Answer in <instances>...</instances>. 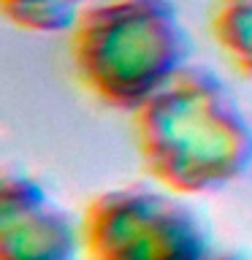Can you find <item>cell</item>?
<instances>
[{
	"mask_svg": "<svg viewBox=\"0 0 252 260\" xmlns=\"http://www.w3.org/2000/svg\"><path fill=\"white\" fill-rule=\"evenodd\" d=\"M0 260H84L81 225L24 174L0 184Z\"/></svg>",
	"mask_w": 252,
	"mask_h": 260,
	"instance_id": "277c9868",
	"label": "cell"
},
{
	"mask_svg": "<svg viewBox=\"0 0 252 260\" xmlns=\"http://www.w3.org/2000/svg\"><path fill=\"white\" fill-rule=\"evenodd\" d=\"M146 174L176 195L223 190L252 166V125L231 89L190 62L133 111Z\"/></svg>",
	"mask_w": 252,
	"mask_h": 260,
	"instance_id": "6da1fadb",
	"label": "cell"
},
{
	"mask_svg": "<svg viewBox=\"0 0 252 260\" xmlns=\"http://www.w3.org/2000/svg\"><path fill=\"white\" fill-rule=\"evenodd\" d=\"M68 49L81 84L122 111H136L193 54L171 0L89 3L73 22Z\"/></svg>",
	"mask_w": 252,
	"mask_h": 260,
	"instance_id": "7a4b0ae2",
	"label": "cell"
},
{
	"mask_svg": "<svg viewBox=\"0 0 252 260\" xmlns=\"http://www.w3.org/2000/svg\"><path fill=\"white\" fill-rule=\"evenodd\" d=\"M211 260H244L241 255H231V252H214Z\"/></svg>",
	"mask_w": 252,
	"mask_h": 260,
	"instance_id": "52a82bcc",
	"label": "cell"
},
{
	"mask_svg": "<svg viewBox=\"0 0 252 260\" xmlns=\"http://www.w3.org/2000/svg\"><path fill=\"white\" fill-rule=\"evenodd\" d=\"M92 0H3V14L16 27L36 32L71 30Z\"/></svg>",
	"mask_w": 252,
	"mask_h": 260,
	"instance_id": "8992f818",
	"label": "cell"
},
{
	"mask_svg": "<svg viewBox=\"0 0 252 260\" xmlns=\"http://www.w3.org/2000/svg\"><path fill=\"white\" fill-rule=\"evenodd\" d=\"M211 36L233 68L252 79V0H214Z\"/></svg>",
	"mask_w": 252,
	"mask_h": 260,
	"instance_id": "5b68a950",
	"label": "cell"
},
{
	"mask_svg": "<svg viewBox=\"0 0 252 260\" xmlns=\"http://www.w3.org/2000/svg\"><path fill=\"white\" fill-rule=\"evenodd\" d=\"M79 225L84 260H211L214 255L198 214L146 187L95 195Z\"/></svg>",
	"mask_w": 252,
	"mask_h": 260,
	"instance_id": "3957f363",
	"label": "cell"
}]
</instances>
